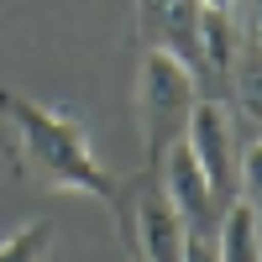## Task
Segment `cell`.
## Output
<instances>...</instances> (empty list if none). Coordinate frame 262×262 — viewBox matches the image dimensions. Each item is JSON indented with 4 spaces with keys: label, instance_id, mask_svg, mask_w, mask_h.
<instances>
[{
    "label": "cell",
    "instance_id": "obj_1",
    "mask_svg": "<svg viewBox=\"0 0 262 262\" xmlns=\"http://www.w3.org/2000/svg\"><path fill=\"white\" fill-rule=\"evenodd\" d=\"M0 116L16 131L21 163H27L42 184H53L63 194H90V200H105V194H111V179H105V168L95 163L79 121L53 116L48 105H37V100L16 95V90H0Z\"/></svg>",
    "mask_w": 262,
    "mask_h": 262
},
{
    "label": "cell",
    "instance_id": "obj_2",
    "mask_svg": "<svg viewBox=\"0 0 262 262\" xmlns=\"http://www.w3.org/2000/svg\"><path fill=\"white\" fill-rule=\"evenodd\" d=\"M200 100V79L189 74V63H179L163 48L142 53V74H137V111H142V142H147V173L158 168V158L184 142L189 111Z\"/></svg>",
    "mask_w": 262,
    "mask_h": 262
},
{
    "label": "cell",
    "instance_id": "obj_3",
    "mask_svg": "<svg viewBox=\"0 0 262 262\" xmlns=\"http://www.w3.org/2000/svg\"><path fill=\"white\" fill-rule=\"evenodd\" d=\"M126 242L137 262H184V252H189V226L179 221L173 200L163 194V184L152 173L137 179V189L126 200Z\"/></svg>",
    "mask_w": 262,
    "mask_h": 262
},
{
    "label": "cell",
    "instance_id": "obj_4",
    "mask_svg": "<svg viewBox=\"0 0 262 262\" xmlns=\"http://www.w3.org/2000/svg\"><path fill=\"white\" fill-rule=\"evenodd\" d=\"M184 147L194 152V163L205 168V179L215 189V200H236V121H231V105L226 100H194L189 126H184Z\"/></svg>",
    "mask_w": 262,
    "mask_h": 262
},
{
    "label": "cell",
    "instance_id": "obj_5",
    "mask_svg": "<svg viewBox=\"0 0 262 262\" xmlns=\"http://www.w3.org/2000/svg\"><path fill=\"white\" fill-rule=\"evenodd\" d=\"M152 179L163 184V194L173 200V210H179V221L189 226V236H215V221H221V200H215V189L205 179V168L194 163V152L184 142H173L158 168H152Z\"/></svg>",
    "mask_w": 262,
    "mask_h": 262
},
{
    "label": "cell",
    "instance_id": "obj_6",
    "mask_svg": "<svg viewBox=\"0 0 262 262\" xmlns=\"http://www.w3.org/2000/svg\"><path fill=\"white\" fill-rule=\"evenodd\" d=\"M142 37L147 48H163L179 63H189V74H205V48H200V16L205 0H142Z\"/></svg>",
    "mask_w": 262,
    "mask_h": 262
},
{
    "label": "cell",
    "instance_id": "obj_7",
    "mask_svg": "<svg viewBox=\"0 0 262 262\" xmlns=\"http://www.w3.org/2000/svg\"><path fill=\"white\" fill-rule=\"evenodd\" d=\"M210 247H215V262H262V215L247 200H226Z\"/></svg>",
    "mask_w": 262,
    "mask_h": 262
},
{
    "label": "cell",
    "instance_id": "obj_8",
    "mask_svg": "<svg viewBox=\"0 0 262 262\" xmlns=\"http://www.w3.org/2000/svg\"><path fill=\"white\" fill-rule=\"evenodd\" d=\"M236 84V105L262 126V42H236V58H231V79Z\"/></svg>",
    "mask_w": 262,
    "mask_h": 262
},
{
    "label": "cell",
    "instance_id": "obj_9",
    "mask_svg": "<svg viewBox=\"0 0 262 262\" xmlns=\"http://www.w3.org/2000/svg\"><path fill=\"white\" fill-rule=\"evenodd\" d=\"M53 252V221H27L0 242V262H48Z\"/></svg>",
    "mask_w": 262,
    "mask_h": 262
},
{
    "label": "cell",
    "instance_id": "obj_10",
    "mask_svg": "<svg viewBox=\"0 0 262 262\" xmlns=\"http://www.w3.org/2000/svg\"><path fill=\"white\" fill-rule=\"evenodd\" d=\"M236 200H247L262 215V142H252L242 158H236Z\"/></svg>",
    "mask_w": 262,
    "mask_h": 262
},
{
    "label": "cell",
    "instance_id": "obj_11",
    "mask_svg": "<svg viewBox=\"0 0 262 262\" xmlns=\"http://www.w3.org/2000/svg\"><path fill=\"white\" fill-rule=\"evenodd\" d=\"M247 27H252V42H262V0H247Z\"/></svg>",
    "mask_w": 262,
    "mask_h": 262
},
{
    "label": "cell",
    "instance_id": "obj_12",
    "mask_svg": "<svg viewBox=\"0 0 262 262\" xmlns=\"http://www.w3.org/2000/svg\"><path fill=\"white\" fill-rule=\"evenodd\" d=\"M205 6H221V11H236V0H205Z\"/></svg>",
    "mask_w": 262,
    "mask_h": 262
}]
</instances>
